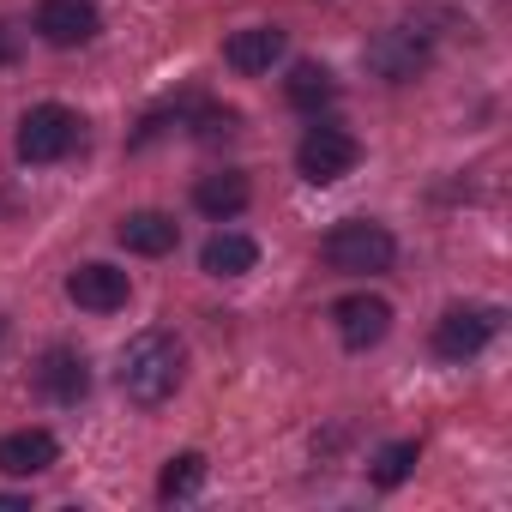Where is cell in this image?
<instances>
[{"label":"cell","instance_id":"obj_1","mask_svg":"<svg viewBox=\"0 0 512 512\" xmlns=\"http://www.w3.org/2000/svg\"><path fill=\"white\" fill-rule=\"evenodd\" d=\"M181 344L169 338V332H139V338H127V350H121V368H115V380H121V392L133 398V404H163V398H175V386H181Z\"/></svg>","mask_w":512,"mask_h":512},{"label":"cell","instance_id":"obj_7","mask_svg":"<svg viewBox=\"0 0 512 512\" xmlns=\"http://www.w3.org/2000/svg\"><path fill=\"white\" fill-rule=\"evenodd\" d=\"M428 61H434V49H428V37H416V31H380V37L368 43V73L386 79V85L422 79Z\"/></svg>","mask_w":512,"mask_h":512},{"label":"cell","instance_id":"obj_19","mask_svg":"<svg viewBox=\"0 0 512 512\" xmlns=\"http://www.w3.org/2000/svg\"><path fill=\"white\" fill-rule=\"evenodd\" d=\"M235 121H241L235 109H199V115H193V133H199V139H229Z\"/></svg>","mask_w":512,"mask_h":512},{"label":"cell","instance_id":"obj_5","mask_svg":"<svg viewBox=\"0 0 512 512\" xmlns=\"http://www.w3.org/2000/svg\"><path fill=\"white\" fill-rule=\"evenodd\" d=\"M494 332H500V308H488V302H458V308H446L440 326H434V356L464 362V356L488 350Z\"/></svg>","mask_w":512,"mask_h":512},{"label":"cell","instance_id":"obj_6","mask_svg":"<svg viewBox=\"0 0 512 512\" xmlns=\"http://www.w3.org/2000/svg\"><path fill=\"white\" fill-rule=\"evenodd\" d=\"M332 326H338V344H344V350H374V344H386V332H392V302H386V296H368V290L338 296V302H332Z\"/></svg>","mask_w":512,"mask_h":512},{"label":"cell","instance_id":"obj_13","mask_svg":"<svg viewBox=\"0 0 512 512\" xmlns=\"http://www.w3.org/2000/svg\"><path fill=\"white\" fill-rule=\"evenodd\" d=\"M37 386H43L55 404H79V398L91 392V368H85V356H79V350L55 344V350L37 362Z\"/></svg>","mask_w":512,"mask_h":512},{"label":"cell","instance_id":"obj_2","mask_svg":"<svg viewBox=\"0 0 512 512\" xmlns=\"http://www.w3.org/2000/svg\"><path fill=\"white\" fill-rule=\"evenodd\" d=\"M320 260H326L332 272H344V278H374V272H386V266L398 260V241H392V229H386V223L350 217V223L326 229Z\"/></svg>","mask_w":512,"mask_h":512},{"label":"cell","instance_id":"obj_18","mask_svg":"<svg viewBox=\"0 0 512 512\" xmlns=\"http://www.w3.org/2000/svg\"><path fill=\"white\" fill-rule=\"evenodd\" d=\"M410 470H416V440H392V446H380V452H374V464H368L374 488H398Z\"/></svg>","mask_w":512,"mask_h":512},{"label":"cell","instance_id":"obj_16","mask_svg":"<svg viewBox=\"0 0 512 512\" xmlns=\"http://www.w3.org/2000/svg\"><path fill=\"white\" fill-rule=\"evenodd\" d=\"M284 97H290V109L314 115V109H326V103L338 97V79H332L320 61H296V67H290V79H284Z\"/></svg>","mask_w":512,"mask_h":512},{"label":"cell","instance_id":"obj_12","mask_svg":"<svg viewBox=\"0 0 512 512\" xmlns=\"http://www.w3.org/2000/svg\"><path fill=\"white\" fill-rule=\"evenodd\" d=\"M115 241H121L127 253L163 260V253H175V241H181V223H175V217H163V211H127V217L115 223Z\"/></svg>","mask_w":512,"mask_h":512},{"label":"cell","instance_id":"obj_9","mask_svg":"<svg viewBox=\"0 0 512 512\" xmlns=\"http://www.w3.org/2000/svg\"><path fill=\"white\" fill-rule=\"evenodd\" d=\"M67 296H73V308H85V314H115V308H127L133 284H127L121 266L91 260V266H79V272L67 278Z\"/></svg>","mask_w":512,"mask_h":512},{"label":"cell","instance_id":"obj_21","mask_svg":"<svg viewBox=\"0 0 512 512\" xmlns=\"http://www.w3.org/2000/svg\"><path fill=\"white\" fill-rule=\"evenodd\" d=\"M25 506H31L25 494H0V512H25Z\"/></svg>","mask_w":512,"mask_h":512},{"label":"cell","instance_id":"obj_22","mask_svg":"<svg viewBox=\"0 0 512 512\" xmlns=\"http://www.w3.org/2000/svg\"><path fill=\"white\" fill-rule=\"evenodd\" d=\"M0 344H7V320H0Z\"/></svg>","mask_w":512,"mask_h":512},{"label":"cell","instance_id":"obj_11","mask_svg":"<svg viewBox=\"0 0 512 512\" xmlns=\"http://www.w3.org/2000/svg\"><path fill=\"white\" fill-rule=\"evenodd\" d=\"M61 458V440L49 428H13L0 434V476H43Z\"/></svg>","mask_w":512,"mask_h":512},{"label":"cell","instance_id":"obj_8","mask_svg":"<svg viewBox=\"0 0 512 512\" xmlns=\"http://www.w3.org/2000/svg\"><path fill=\"white\" fill-rule=\"evenodd\" d=\"M37 37L49 43V49H79V43H91L97 37V7H91V0H43V7H37Z\"/></svg>","mask_w":512,"mask_h":512},{"label":"cell","instance_id":"obj_3","mask_svg":"<svg viewBox=\"0 0 512 512\" xmlns=\"http://www.w3.org/2000/svg\"><path fill=\"white\" fill-rule=\"evenodd\" d=\"M356 163H362V145H356L344 127H332V121L308 127V133H302V145H296V169H302V181H314V187L344 181Z\"/></svg>","mask_w":512,"mask_h":512},{"label":"cell","instance_id":"obj_14","mask_svg":"<svg viewBox=\"0 0 512 512\" xmlns=\"http://www.w3.org/2000/svg\"><path fill=\"white\" fill-rule=\"evenodd\" d=\"M247 199H253V187H247V175L241 169H211V175H199V187H193V205L205 211V217H241L247 211Z\"/></svg>","mask_w":512,"mask_h":512},{"label":"cell","instance_id":"obj_17","mask_svg":"<svg viewBox=\"0 0 512 512\" xmlns=\"http://www.w3.org/2000/svg\"><path fill=\"white\" fill-rule=\"evenodd\" d=\"M199 488H205V458H199V452L169 458L163 476H157V500H187V494H199Z\"/></svg>","mask_w":512,"mask_h":512},{"label":"cell","instance_id":"obj_20","mask_svg":"<svg viewBox=\"0 0 512 512\" xmlns=\"http://www.w3.org/2000/svg\"><path fill=\"white\" fill-rule=\"evenodd\" d=\"M13 61H19V31L0 25V67H13Z\"/></svg>","mask_w":512,"mask_h":512},{"label":"cell","instance_id":"obj_15","mask_svg":"<svg viewBox=\"0 0 512 512\" xmlns=\"http://www.w3.org/2000/svg\"><path fill=\"white\" fill-rule=\"evenodd\" d=\"M199 266L211 278H247L253 266H260V247H253V235H235V229H217L199 253Z\"/></svg>","mask_w":512,"mask_h":512},{"label":"cell","instance_id":"obj_4","mask_svg":"<svg viewBox=\"0 0 512 512\" xmlns=\"http://www.w3.org/2000/svg\"><path fill=\"white\" fill-rule=\"evenodd\" d=\"M79 145V115L67 103H37L19 121V157L25 163H61Z\"/></svg>","mask_w":512,"mask_h":512},{"label":"cell","instance_id":"obj_10","mask_svg":"<svg viewBox=\"0 0 512 512\" xmlns=\"http://www.w3.org/2000/svg\"><path fill=\"white\" fill-rule=\"evenodd\" d=\"M223 61H229L241 79H260V73H272V67L284 61V31H278V25H247V31H235V37L223 43Z\"/></svg>","mask_w":512,"mask_h":512}]
</instances>
